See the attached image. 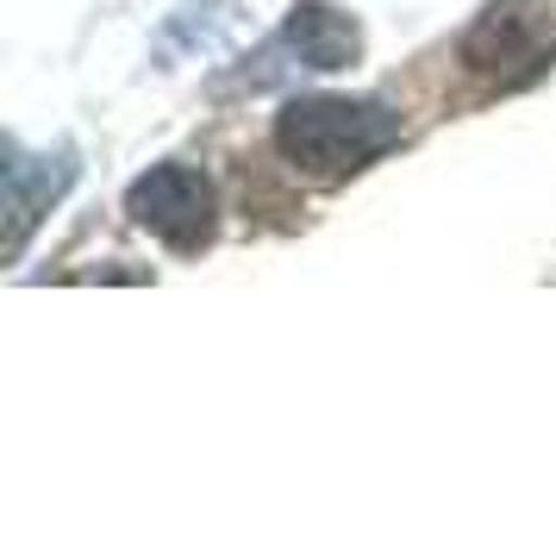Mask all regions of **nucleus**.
<instances>
[{
  "mask_svg": "<svg viewBox=\"0 0 556 538\" xmlns=\"http://www.w3.org/2000/svg\"><path fill=\"white\" fill-rule=\"evenodd\" d=\"M294 45H301L319 70H338V63L356 57V26L338 20V13H326V7H301V13H294Z\"/></svg>",
  "mask_w": 556,
  "mask_h": 538,
  "instance_id": "7ed1b4c3",
  "label": "nucleus"
},
{
  "mask_svg": "<svg viewBox=\"0 0 556 538\" xmlns=\"http://www.w3.org/2000/svg\"><path fill=\"white\" fill-rule=\"evenodd\" d=\"M401 138V120L381 113L369 101H294L276 120V151L288 170H301L306 182H331L356 176L363 163H376L388 145Z\"/></svg>",
  "mask_w": 556,
  "mask_h": 538,
  "instance_id": "f257e3e1",
  "label": "nucleus"
},
{
  "mask_svg": "<svg viewBox=\"0 0 556 538\" xmlns=\"http://www.w3.org/2000/svg\"><path fill=\"white\" fill-rule=\"evenodd\" d=\"M126 213L131 226H144L151 238H163L169 251H201L206 238H213V188H206L201 170H188V163H163L151 176L138 182L126 195Z\"/></svg>",
  "mask_w": 556,
  "mask_h": 538,
  "instance_id": "f03ea898",
  "label": "nucleus"
}]
</instances>
